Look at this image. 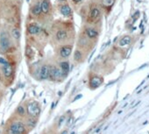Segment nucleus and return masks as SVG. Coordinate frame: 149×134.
I'll return each mask as SVG.
<instances>
[{"label":"nucleus","mask_w":149,"mask_h":134,"mask_svg":"<svg viewBox=\"0 0 149 134\" xmlns=\"http://www.w3.org/2000/svg\"><path fill=\"white\" fill-rule=\"evenodd\" d=\"M0 78H1V75H0Z\"/></svg>","instance_id":"bb28decb"},{"label":"nucleus","mask_w":149,"mask_h":134,"mask_svg":"<svg viewBox=\"0 0 149 134\" xmlns=\"http://www.w3.org/2000/svg\"><path fill=\"white\" fill-rule=\"evenodd\" d=\"M103 82V79L99 76H94L90 79V87L93 89H96L99 87Z\"/></svg>","instance_id":"1a4fd4ad"},{"label":"nucleus","mask_w":149,"mask_h":134,"mask_svg":"<svg viewBox=\"0 0 149 134\" xmlns=\"http://www.w3.org/2000/svg\"><path fill=\"white\" fill-rule=\"evenodd\" d=\"M67 37H68V33L64 30H59L56 32V39L58 40H64Z\"/></svg>","instance_id":"dca6fc26"},{"label":"nucleus","mask_w":149,"mask_h":134,"mask_svg":"<svg viewBox=\"0 0 149 134\" xmlns=\"http://www.w3.org/2000/svg\"><path fill=\"white\" fill-rule=\"evenodd\" d=\"M74 59L76 60V61H80L81 59H82V53L80 52V51H76L75 52V55H74Z\"/></svg>","instance_id":"aec40b11"},{"label":"nucleus","mask_w":149,"mask_h":134,"mask_svg":"<svg viewBox=\"0 0 149 134\" xmlns=\"http://www.w3.org/2000/svg\"><path fill=\"white\" fill-rule=\"evenodd\" d=\"M41 32V28L35 24H32L28 26V32L30 34H38Z\"/></svg>","instance_id":"ddd939ff"},{"label":"nucleus","mask_w":149,"mask_h":134,"mask_svg":"<svg viewBox=\"0 0 149 134\" xmlns=\"http://www.w3.org/2000/svg\"><path fill=\"white\" fill-rule=\"evenodd\" d=\"M32 12L34 15H40L41 13V8H40V3L38 2L37 4H35L32 8Z\"/></svg>","instance_id":"a211bd4d"},{"label":"nucleus","mask_w":149,"mask_h":134,"mask_svg":"<svg viewBox=\"0 0 149 134\" xmlns=\"http://www.w3.org/2000/svg\"><path fill=\"white\" fill-rule=\"evenodd\" d=\"M26 125L24 123L20 121L13 122L9 127V133L10 134H24L26 132Z\"/></svg>","instance_id":"f257e3e1"},{"label":"nucleus","mask_w":149,"mask_h":134,"mask_svg":"<svg viewBox=\"0 0 149 134\" xmlns=\"http://www.w3.org/2000/svg\"><path fill=\"white\" fill-rule=\"evenodd\" d=\"M11 35H12V37H13L14 39L19 40V39L20 38V31H19L18 29L14 28V29H12V31H11Z\"/></svg>","instance_id":"6ab92c4d"},{"label":"nucleus","mask_w":149,"mask_h":134,"mask_svg":"<svg viewBox=\"0 0 149 134\" xmlns=\"http://www.w3.org/2000/svg\"><path fill=\"white\" fill-rule=\"evenodd\" d=\"M131 36L129 35H125L124 37H122L119 41V46H121V47H124V46H127L131 44Z\"/></svg>","instance_id":"9d476101"},{"label":"nucleus","mask_w":149,"mask_h":134,"mask_svg":"<svg viewBox=\"0 0 149 134\" xmlns=\"http://www.w3.org/2000/svg\"><path fill=\"white\" fill-rule=\"evenodd\" d=\"M40 8H41V12L43 13H48L49 10H50V3L48 0H42L40 2Z\"/></svg>","instance_id":"4468645a"},{"label":"nucleus","mask_w":149,"mask_h":134,"mask_svg":"<svg viewBox=\"0 0 149 134\" xmlns=\"http://www.w3.org/2000/svg\"><path fill=\"white\" fill-rule=\"evenodd\" d=\"M17 112H18V114H19L20 116H24L25 113H26L25 108H24L23 106H20V107H18V109H17Z\"/></svg>","instance_id":"412c9836"},{"label":"nucleus","mask_w":149,"mask_h":134,"mask_svg":"<svg viewBox=\"0 0 149 134\" xmlns=\"http://www.w3.org/2000/svg\"><path fill=\"white\" fill-rule=\"evenodd\" d=\"M86 34L90 39H95L98 36V32L94 28H88L86 30Z\"/></svg>","instance_id":"2eb2a0df"},{"label":"nucleus","mask_w":149,"mask_h":134,"mask_svg":"<svg viewBox=\"0 0 149 134\" xmlns=\"http://www.w3.org/2000/svg\"><path fill=\"white\" fill-rule=\"evenodd\" d=\"M10 46H11V42L7 32H2L0 33V48L5 52L10 48Z\"/></svg>","instance_id":"7ed1b4c3"},{"label":"nucleus","mask_w":149,"mask_h":134,"mask_svg":"<svg viewBox=\"0 0 149 134\" xmlns=\"http://www.w3.org/2000/svg\"><path fill=\"white\" fill-rule=\"evenodd\" d=\"M61 13L65 17H69L72 14V9L68 5H63L60 8Z\"/></svg>","instance_id":"9b49d317"},{"label":"nucleus","mask_w":149,"mask_h":134,"mask_svg":"<svg viewBox=\"0 0 149 134\" xmlns=\"http://www.w3.org/2000/svg\"><path fill=\"white\" fill-rule=\"evenodd\" d=\"M6 63H8V61H6V59H5V58H3V57H0V64L5 65V64H6Z\"/></svg>","instance_id":"5701e85b"},{"label":"nucleus","mask_w":149,"mask_h":134,"mask_svg":"<svg viewBox=\"0 0 149 134\" xmlns=\"http://www.w3.org/2000/svg\"><path fill=\"white\" fill-rule=\"evenodd\" d=\"M39 76L40 80H47L49 78V66L43 65L39 72Z\"/></svg>","instance_id":"39448f33"},{"label":"nucleus","mask_w":149,"mask_h":134,"mask_svg":"<svg viewBox=\"0 0 149 134\" xmlns=\"http://www.w3.org/2000/svg\"><path fill=\"white\" fill-rule=\"evenodd\" d=\"M2 71H3L4 75H5L6 78L11 76V75H12V73H13V69H12L11 65L9 64V63H6V64L3 65V67H2Z\"/></svg>","instance_id":"6e6552de"},{"label":"nucleus","mask_w":149,"mask_h":134,"mask_svg":"<svg viewBox=\"0 0 149 134\" xmlns=\"http://www.w3.org/2000/svg\"><path fill=\"white\" fill-rule=\"evenodd\" d=\"M62 72L60 69L56 68L55 66H50L49 67V78L52 81H55L60 79L62 76Z\"/></svg>","instance_id":"20e7f679"},{"label":"nucleus","mask_w":149,"mask_h":134,"mask_svg":"<svg viewBox=\"0 0 149 134\" xmlns=\"http://www.w3.org/2000/svg\"><path fill=\"white\" fill-rule=\"evenodd\" d=\"M60 69L61 70L62 72V75H68L69 72V69H70V67H69V63L68 61H62L60 63Z\"/></svg>","instance_id":"f8f14e48"},{"label":"nucleus","mask_w":149,"mask_h":134,"mask_svg":"<svg viewBox=\"0 0 149 134\" xmlns=\"http://www.w3.org/2000/svg\"><path fill=\"white\" fill-rule=\"evenodd\" d=\"M60 1H65V0H60Z\"/></svg>","instance_id":"a878e982"},{"label":"nucleus","mask_w":149,"mask_h":134,"mask_svg":"<svg viewBox=\"0 0 149 134\" xmlns=\"http://www.w3.org/2000/svg\"><path fill=\"white\" fill-rule=\"evenodd\" d=\"M62 134H67V131H64V132H63Z\"/></svg>","instance_id":"393cba45"},{"label":"nucleus","mask_w":149,"mask_h":134,"mask_svg":"<svg viewBox=\"0 0 149 134\" xmlns=\"http://www.w3.org/2000/svg\"><path fill=\"white\" fill-rule=\"evenodd\" d=\"M26 111L30 116H37L40 113V107L38 103L36 102H31L27 104Z\"/></svg>","instance_id":"f03ea898"},{"label":"nucleus","mask_w":149,"mask_h":134,"mask_svg":"<svg viewBox=\"0 0 149 134\" xmlns=\"http://www.w3.org/2000/svg\"><path fill=\"white\" fill-rule=\"evenodd\" d=\"M37 124V120L35 119L34 116H30L26 120V125L29 128H34Z\"/></svg>","instance_id":"f3484780"},{"label":"nucleus","mask_w":149,"mask_h":134,"mask_svg":"<svg viewBox=\"0 0 149 134\" xmlns=\"http://www.w3.org/2000/svg\"><path fill=\"white\" fill-rule=\"evenodd\" d=\"M114 0H103V4L106 6H110L113 4Z\"/></svg>","instance_id":"4be33fe9"},{"label":"nucleus","mask_w":149,"mask_h":134,"mask_svg":"<svg viewBox=\"0 0 149 134\" xmlns=\"http://www.w3.org/2000/svg\"><path fill=\"white\" fill-rule=\"evenodd\" d=\"M72 52L71 46H64L60 49V55L62 58H68Z\"/></svg>","instance_id":"423d86ee"},{"label":"nucleus","mask_w":149,"mask_h":134,"mask_svg":"<svg viewBox=\"0 0 149 134\" xmlns=\"http://www.w3.org/2000/svg\"><path fill=\"white\" fill-rule=\"evenodd\" d=\"M100 16V10L97 7H93L89 14V20L90 21H95L96 20L98 19V17Z\"/></svg>","instance_id":"0eeeda50"},{"label":"nucleus","mask_w":149,"mask_h":134,"mask_svg":"<svg viewBox=\"0 0 149 134\" xmlns=\"http://www.w3.org/2000/svg\"><path fill=\"white\" fill-rule=\"evenodd\" d=\"M73 1H74L75 3H76V4H77V3H80L81 1H82V0H73Z\"/></svg>","instance_id":"b1692460"}]
</instances>
